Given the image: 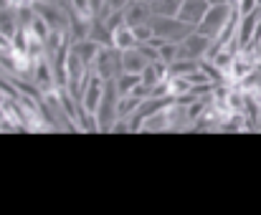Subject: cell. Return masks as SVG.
I'll list each match as a JSON object with an SVG mask.
<instances>
[{
  "mask_svg": "<svg viewBox=\"0 0 261 215\" xmlns=\"http://www.w3.org/2000/svg\"><path fill=\"white\" fill-rule=\"evenodd\" d=\"M231 13H233V5H231V3H211L208 10H205V15H203V20H200L195 28H198L200 33L216 38V33L228 23Z\"/></svg>",
  "mask_w": 261,
  "mask_h": 215,
  "instance_id": "obj_1",
  "label": "cell"
},
{
  "mask_svg": "<svg viewBox=\"0 0 261 215\" xmlns=\"http://www.w3.org/2000/svg\"><path fill=\"white\" fill-rule=\"evenodd\" d=\"M89 71H94V74H96V76H101L104 81H112V79L122 71L119 51H117V48H112V46H101Z\"/></svg>",
  "mask_w": 261,
  "mask_h": 215,
  "instance_id": "obj_2",
  "label": "cell"
},
{
  "mask_svg": "<svg viewBox=\"0 0 261 215\" xmlns=\"http://www.w3.org/2000/svg\"><path fill=\"white\" fill-rule=\"evenodd\" d=\"M208 5H211L208 0H182L180 8H177V18L182 23H188V25H198L203 20Z\"/></svg>",
  "mask_w": 261,
  "mask_h": 215,
  "instance_id": "obj_3",
  "label": "cell"
},
{
  "mask_svg": "<svg viewBox=\"0 0 261 215\" xmlns=\"http://www.w3.org/2000/svg\"><path fill=\"white\" fill-rule=\"evenodd\" d=\"M150 18H152L150 5H145L140 0H129L124 5V23L127 25H142V23H150Z\"/></svg>",
  "mask_w": 261,
  "mask_h": 215,
  "instance_id": "obj_4",
  "label": "cell"
},
{
  "mask_svg": "<svg viewBox=\"0 0 261 215\" xmlns=\"http://www.w3.org/2000/svg\"><path fill=\"white\" fill-rule=\"evenodd\" d=\"M119 61H122V71H129V74H142V69L150 64L137 46L127 48V51H119Z\"/></svg>",
  "mask_w": 261,
  "mask_h": 215,
  "instance_id": "obj_5",
  "label": "cell"
},
{
  "mask_svg": "<svg viewBox=\"0 0 261 215\" xmlns=\"http://www.w3.org/2000/svg\"><path fill=\"white\" fill-rule=\"evenodd\" d=\"M109 38H112V48H117V51H127V48L137 46V38H135V33H132V28L127 23H122L119 28H114L109 33Z\"/></svg>",
  "mask_w": 261,
  "mask_h": 215,
  "instance_id": "obj_6",
  "label": "cell"
},
{
  "mask_svg": "<svg viewBox=\"0 0 261 215\" xmlns=\"http://www.w3.org/2000/svg\"><path fill=\"white\" fill-rule=\"evenodd\" d=\"M182 0H152L150 10L155 15H177V8H180Z\"/></svg>",
  "mask_w": 261,
  "mask_h": 215,
  "instance_id": "obj_7",
  "label": "cell"
}]
</instances>
